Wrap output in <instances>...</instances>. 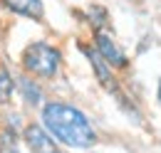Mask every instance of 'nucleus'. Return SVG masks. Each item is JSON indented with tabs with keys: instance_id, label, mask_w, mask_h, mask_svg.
I'll return each mask as SVG.
<instances>
[{
	"instance_id": "3",
	"label": "nucleus",
	"mask_w": 161,
	"mask_h": 153,
	"mask_svg": "<svg viewBox=\"0 0 161 153\" xmlns=\"http://www.w3.org/2000/svg\"><path fill=\"white\" fill-rule=\"evenodd\" d=\"M22 141H25V146L32 153H62L60 148H57V141L47 134L42 126H37V124H27V126H25Z\"/></svg>"
},
{
	"instance_id": "8",
	"label": "nucleus",
	"mask_w": 161,
	"mask_h": 153,
	"mask_svg": "<svg viewBox=\"0 0 161 153\" xmlns=\"http://www.w3.org/2000/svg\"><path fill=\"white\" fill-rule=\"evenodd\" d=\"M13 92H15V79L5 67H0V101H10Z\"/></svg>"
},
{
	"instance_id": "9",
	"label": "nucleus",
	"mask_w": 161,
	"mask_h": 153,
	"mask_svg": "<svg viewBox=\"0 0 161 153\" xmlns=\"http://www.w3.org/2000/svg\"><path fill=\"white\" fill-rule=\"evenodd\" d=\"M0 153H18V136L13 134V129L0 136Z\"/></svg>"
},
{
	"instance_id": "4",
	"label": "nucleus",
	"mask_w": 161,
	"mask_h": 153,
	"mask_svg": "<svg viewBox=\"0 0 161 153\" xmlns=\"http://www.w3.org/2000/svg\"><path fill=\"white\" fill-rule=\"evenodd\" d=\"M94 47H97L99 57L104 59L112 69H121V67H126V57H124V52L117 47V42L109 37L107 32L97 30V35H94Z\"/></svg>"
},
{
	"instance_id": "7",
	"label": "nucleus",
	"mask_w": 161,
	"mask_h": 153,
	"mask_svg": "<svg viewBox=\"0 0 161 153\" xmlns=\"http://www.w3.org/2000/svg\"><path fill=\"white\" fill-rule=\"evenodd\" d=\"M18 89H20V94H22V99H25V104H30V106H37V104H42V89H40V84H37L35 79H30V76H20Z\"/></svg>"
},
{
	"instance_id": "5",
	"label": "nucleus",
	"mask_w": 161,
	"mask_h": 153,
	"mask_svg": "<svg viewBox=\"0 0 161 153\" xmlns=\"http://www.w3.org/2000/svg\"><path fill=\"white\" fill-rule=\"evenodd\" d=\"M82 52H84V57L89 59V64H92V69H94V74L99 79V84L104 89H109V92H114L117 89V84H114V74H112V67L99 57V52L97 50H92V47H84L82 45Z\"/></svg>"
},
{
	"instance_id": "2",
	"label": "nucleus",
	"mask_w": 161,
	"mask_h": 153,
	"mask_svg": "<svg viewBox=\"0 0 161 153\" xmlns=\"http://www.w3.org/2000/svg\"><path fill=\"white\" fill-rule=\"evenodd\" d=\"M60 64H62V55L60 50L50 42H32L25 47L22 52V67L27 74H35L40 79H52V76L60 72Z\"/></svg>"
},
{
	"instance_id": "10",
	"label": "nucleus",
	"mask_w": 161,
	"mask_h": 153,
	"mask_svg": "<svg viewBox=\"0 0 161 153\" xmlns=\"http://www.w3.org/2000/svg\"><path fill=\"white\" fill-rule=\"evenodd\" d=\"M159 101H161V84H159Z\"/></svg>"
},
{
	"instance_id": "1",
	"label": "nucleus",
	"mask_w": 161,
	"mask_h": 153,
	"mask_svg": "<svg viewBox=\"0 0 161 153\" xmlns=\"http://www.w3.org/2000/svg\"><path fill=\"white\" fill-rule=\"evenodd\" d=\"M42 129L67 148L87 151L97 143V131L87 114L64 101H47L42 106Z\"/></svg>"
},
{
	"instance_id": "6",
	"label": "nucleus",
	"mask_w": 161,
	"mask_h": 153,
	"mask_svg": "<svg viewBox=\"0 0 161 153\" xmlns=\"http://www.w3.org/2000/svg\"><path fill=\"white\" fill-rule=\"evenodd\" d=\"M5 8L20 18H27V20H42L45 18V5L42 0H3Z\"/></svg>"
}]
</instances>
